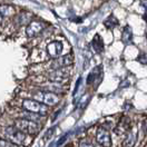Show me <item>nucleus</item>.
<instances>
[{"mask_svg":"<svg viewBox=\"0 0 147 147\" xmlns=\"http://www.w3.org/2000/svg\"><path fill=\"white\" fill-rule=\"evenodd\" d=\"M45 28V24L41 21H32L26 27V35L28 37L37 36L38 34H40Z\"/></svg>","mask_w":147,"mask_h":147,"instance_id":"nucleus-9","label":"nucleus"},{"mask_svg":"<svg viewBox=\"0 0 147 147\" xmlns=\"http://www.w3.org/2000/svg\"><path fill=\"white\" fill-rule=\"evenodd\" d=\"M19 118H25V119H29L32 120V121H36V123H39L40 119H41V115L36 114V113H31V111H28L27 110V111H21Z\"/></svg>","mask_w":147,"mask_h":147,"instance_id":"nucleus-14","label":"nucleus"},{"mask_svg":"<svg viewBox=\"0 0 147 147\" xmlns=\"http://www.w3.org/2000/svg\"><path fill=\"white\" fill-rule=\"evenodd\" d=\"M13 126L27 135H37L40 131V124L25 118H17L13 121Z\"/></svg>","mask_w":147,"mask_h":147,"instance_id":"nucleus-2","label":"nucleus"},{"mask_svg":"<svg viewBox=\"0 0 147 147\" xmlns=\"http://www.w3.org/2000/svg\"><path fill=\"white\" fill-rule=\"evenodd\" d=\"M39 89L44 92H53V94H61L65 92V88L61 83H55V82H49V80L48 83H44L42 85H40Z\"/></svg>","mask_w":147,"mask_h":147,"instance_id":"nucleus-8","label":"nucleus"},{"mask_svg":"<svg viewBox=\"0 0 147 147\" xmlns=\"http://www.w3.org/2000/svg\"><path fill=\"white\" fill-rule=\"evenodd\" d=\"M98 73H100V67H96L94 68L92 73L87 76V84H92L96 79H97V75Z\"/></svg>","mask_w":147,"mask_h":147,"instance_id":"nucleus-18","label":"nucleus"},{"mask_svg":"<svg viewBox=\"0 0 147 147\" xmlns=\"http://www.w3.org/2000/svg\"><path fill=\"white\" fill-rule=\"evenodd\" d=\"M69 76H70V70L68 69V67L50 70L47 75L48 80L49 82H55V83H61L63 80L67 79Z\"/></svg>","mask_w":147,"mask_h":147,"instance_id":"nucleus-5","label":"nucleus"},{"mask_svg":"<svg viewBox=\"0 0 147 147\" xmlns=\"http://www.w3.org/2000/svg\"><path fill=\"white\" fill-rule=\"evenodd\" d=\"M96 142L101 147H111V137L108 129L99 127L96 131Z\"/></svg>","mask_w":147,"mask_h":147,"instance_id":"nucleus-6","label":"nucleus"},{"mask_svg":"<svg viewBox=\"0 0 147 147\" xmlns=\"http://www.w3.org/2000/svg\"><path fill=\"white\" fill-rule=\"evenodd\" d=\"M17 21L20 26H28L30 22H32V15L29 12H22L17 17Z\"/></svg>","mask_w":147,"mask_h":147,"instance_id":"nucleus-12","label":"nucleus"},{"mask_svg":"<svg viewBox=\"0 0 147 147\" xmlns=\"http://www.w3.org/2000/svg\"><path fill=\"white\" fill-rule=\"evenodd\" d=\"M15 13V10L10 6H0V24L5 20V18L9 17Z\"/></svg>","mask_w":147,"mask_h":147,"instance_id":"nucleus-15","label":"nucleus"},{"mask_svg":"<svg viewBox=\"0 0 147 147\" xmlns=\"http://www.w3.org/2000/svg\"><path fill=\"white\" fill-rule=\"evenodd\" d=\"M0 147H22V146H18V145L11 143V142L5 139V138L0 137Z\"/></svg>","mask_w":147,"mask_h":147,"instance_id":"nucleus-19","label":"nucleus"},{"mask_svg":"<svg viewBox=\"0 0 147 147\" xmlns=\"http://www.w3.org/2000/svg\"><path fill=\"white\" fill-rule=\"evenodd\" d=\"M78 147H95V146L92 145V142H89L87 139H82L79 142V144H78Z\"/></svg>","mask_w":147,"mask_h":147,"instance_id":"nucleus-20","label":"nucleus"},{"mask_svg":"<svg viewBox=\"0 0 147 147\" xmlns=\"http://www.w3.org/2000/svg\"><path fill=\"white\" fill-rule=\"evenodd\" d=\"M22 107H24V109L31 111V113L39 114L41 116H45L47 111H48V106L47 105L40 102V101L35 100V99H25L22 101Z\"/></svg>","mask_w":147,"mask_h":147,"instance_id":"nucleus-4","label":"nucleus"},{"mask_svg":"<svg viewBox=\"0 0 147 147\" xmlns=\"http://www.w3.org/2000/svg\"><path fill=\"white\" fill-rule=\"evenodd\" d=\"M136 139H137V133H136V130L130 129L129 131L126 133L125 140H124V145L126 147H133L135 145V143H136Z\"/></svg>","mask_w":147,"mask_h":147,"instance_id":"nucleus-11","label":"nucleus"},{"mask_svg":"<svg viewBox=\"0 0 147 147\" xmlns=\"http://www.w3.org/2000/svg\"><path fill=\"white\" fill-rule=\"evenodd\" d=\"M34 99L37 101H40L42 104H45L47 106H54L56 104H58L60 101V97H58L57 94L53 92H44L41 89H38L32 94Z\"/></svg>","mask_w":147,"mask_h":147,"instance_id":"nucleus-3","label":"nucleus"},{"mask_svg":"<svg viewBox=\"0 0 147 147\" xmlns=\"http://www.w3.org/2000/svg\"><path fill=\"white\" fill-rule=\"evenodd\" d=\"M74 61V56L71 54H68V55L60 56L59 58H57L55 61L51 64V67L54 69H58V68H65V67H69L70 65L73 64Z\"/></svg>","mask_w":147,"mask_h":147,"instance_id":"nucleus-7","label":"nucleus"},{"mask_svg":"<svg viewBox=\"0 0 147 147\" xmlns=\"http://www.w3.org/2000/svg\"><path fill=\"white\" fill-rule=\"evenodd\" d=\"M0 135L1 137L9 140L11 143L18 145V146H24L26 145V142H27L28 135L22 133L21 130H19L16 126H5L2 127L1 131H0Z\"/></svg>","mask_w":147,"mask_h":147,"instance_id":"nucleus-1","label":"nucleus"},{"mask_svg":"<svg viewBox=\"0 0 147 147\" xmlns=\"http://www.w3.org/2000/svg\"><path fill=\"white\" fill-rule=\"evenodd\" d=\"M47 51L48 54L51 56L53 58H59L61 56V51H63V44L60 41H53L50 44H48L47 46Z\"/></svg>","mask_w":147,"mask_h":147,"instance_id":"nucleus-10","label":"nucleus"},{"mask_svg":"<svg viewBox=\"0 0 147 147\" xmlns=\"http://www.w3.org/2000/svg\"><path fill=\"white\" fill-rule=\"evenodd\" d=\"M118 24H119V22H118L117 18H116L115 16H113V15H110L109 17L104 21L105 27L108 28V29H113V28L117 27V26H118Z\"/></svg>","mask_w":147,"mask_h":147,"instance_id":"nucleus-17","label":"nucleus"},{"mask_svg":"<svg viewBox=\"0 0 147 147\" xmlns=\"http://www.w3.org/2000/svg\"><path fill=\"white\" fill-rule=\"evenodd\" d=\"M92 45L94 47V49H95V51H97L98 54H101L104 51V41H102V38L98 34L94 37Z\"/></svg>","mask_w":147,"mask_h":147,"instance_id":"nucleus-13","label":"nucleus"},{"mask_svg":"<svg viewBox=\"0 0 147 147\" xmlns=\"http://www.w3.org/2000/svg\"><path fill=\"white\" fill-rule=\"evenodd\" d=\"M137 61H139L140 64H143V65H147V53L140 54V55L138 56Z\"/></svg>","mask_w":147,"mask_h":147,"instance_id":"nucleus-21","label":"nucleus"},{"mask_svg":"<svg viewBox=\"0 0 147 147\" xmlns=\"http://www.w3.org/2000/svg\"><path fill=\"white\" fill-rule=\"evenodd\" d=\"M121 39H123V42L125 45H129L131 44L133 41V30L129 26H126L123 30V36H121Z\"/></svg>","mask_w":147,"mask_h":147,"instance_id":"nucleus-16","label":"nucleus"},{"mask_svg":"<svg viewBox=\"0 0 147 147\" xmlns=\"http://www.w3.org/2000/svg\"><path fill=\"white\" fill-rule=\"evenodd\" d=\"M146 38H147V30H146Z\"/></svg>","mask_w":147,"mask_h":147,"instance_id":"nucleus-22","label":"nucleus"}]
</instances>
